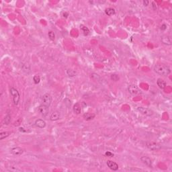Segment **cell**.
I'll use <instances>...</instances> for the list:
<instances>
[{"label": "cell", "instance_id": "obj_24", "mask_svg": "<svg viewBox=\"0 0 172 172\" xmlns=\"http://www.w3.org/2000/svg\"><path fill=\"white\" fill-rule=\"evenodd\" d=\"M33 81L35 84H38L40 81V77L38 75H34L33 77Z\"/></svg>", "mask_w": 172, "mask_h": 172}, {"label": "cell", "instance_id": "obj_21", "mask_svg": "<svg viewBox=\"0 0 172 172\" xmlns=\"http://www.w3.org/2000/svg\"><path fill=\"white\" fill-rule=\"evenodd\" d=\"M81 28L82 30V31L83 32V34H84V35L87 36L90 34V30H89V28H88V27H86V26H85L83 25H81Z\"/></svg>", "mask_w": 172, "mask_h": 172}, {"label": "cell", "instance_id": "obj_22", "mask_svg": "<svg viewBox=\"0 0 172 172\" xmlns=\"http://www.w3.org/2000/svg\"><path fill=\"white\" fill-rule=\"evenodd\" d=\"M48 36H49V38H50V40H55V34L54 32L53 31H50L49 32V33H48Z\"/></svg>", "mask_w": 172, "mask_h": 172}, {"label": "cell", "instance_id": "obj_10", "mask_svg": "<svg viewBox=\"0 0 172 172\" xmlns=\"http://www.w3.org/2000/svg\"><path fill=\"white\" fill-rule=\"evenodd\" d=\"M106 165L112 171H117L118 169V167H119L117 163L114 162V161L111 160H108L107 162H106Z\"/></svg>", "mask_w": 172, "mask_h": 172}, {"label": "cell", "instance_id": "obj_25", "mask_svg": "<svg viewBox=\"0 0 172 172\" xmlns=\"http://www.w3.org/2000/svg\"><path fill=\"white\" fill-rule=\"evenodd\" d=\"M22 122V118H19L16 122H14V126H19Z\"/></svg>", "mask_w": 172, "mask_h": 172}, {"label": "cell", "instance_id": "obj_17", "mask_svg": "<svg viewBox=\"0 0 172 172\" xmlns=\"http://www.w3.org/2000/svg\"><path fill=\"white\" fill-rule=\"evenodd\" d=\"M105 13H106V15H108V16H113L114 14H116V11L114 8H106L105 10Z\"/></svg>", "mask_w": 172, "mask_h": 172}, {"label": "cell", "instance_id": "obj_7", "mask_svg": "<svg viewBox=\"0 0 172 172\" xmlns=\"http://www.w3.org/2000/svg\"><path fill=\"white\" fill-rule=\"evenodd\" d=\"M140 159H141V161H142L143 164H145L148 167H153L152 160L150 159V158H149V157L142 156L140 158Z\"/></svg>", "mask_w": 172, "mask_h": 172}, {"label": "cell", "instance_id": "obj_27", "mask_svg": "<svg viewBox=\"0 0 172 172\" xmlns=\"http://www.w3.org/2000/svg\"><path fill=\"white\" fill-rule=\"evenodd\" d=\"M167 29V25L166 24H162L161 26V30H165Z\"/></svg>", "mask_w": 172, "mask_h": 172}, {"label": "cell", "instance_id": "obj_6", "mask_svg": "<svg viewBox=\"0 0 172 172\" xmlns=\"http://www.w3.org/2000/svg\"><path fill=\"white\" fill-rule=\"evenodd\" d=\"M53 101V98L52 96L49 94H45L42 97V104L45 105V106H51V103Z\"/></svg>", "mask_w": 172, "mask_h": 172}, {"label": "cell", "instance_id": "obj_18", "mask_svg": "<svg viewBox=\"0 0 172 172\" xmlns=\"http://www.w3.org/2000/svg\"><path fill=\"white\" fill-rule=\"evenodd\" d=\"M66 73H67V75L71 77L76 76V75H77L76 71H75V70H73V69H68L67 70Z\"/></svg>", "mask_w": 172, "mask_h": 172}, {"label": "cell", "instance_id": "obj_16", "mask_svg": "<svg viewBox=\"0 0 172 172\" xmlns=\"http://www.w3.org/2000/svg\"><path fill=\"white\" fill-rule=\"evenodd\" d=\"M73 110L75 114H79L81 112V106L79 103H76L74 104L73 108Z\"/></svg>", "mask_w": 172, "mask_h": 172}, {"label": "cell", "instance_id": "obj_14", "mask_svg": "<svg viewBox=\"0 0 172 172\" xmlns=\"http://www.w3.org/2000/svg\"><path fill=\"white\" fill-rule=\"evenodd\" d=\"M35 125L39 128H44L47 125V123L45 120L42 119H38L35 121Z\"/></svg>", "mask_w": 172, "mask_h": 172}, {"label": "cell", "instance_id": "obj_2", "mask_svg": "<svg viewBox=\"0 0 172 172\" xmlns=\"http://www.w3.org/2000/svg\"><path fill=\"white\" fill-rule=\"evenodd\" d=\"M10 94H11L12 96L13 97V102H14V105L17 106L20 100V93L18 91V90H16V88H10Z\"/></svg>", "mask_w": 172, "mask_h": 172}, {"label": "cell", "instance_id": "obj_31", "mask_svg": "<svg viewBox=\"0 0 172 172\" xmlns=\"http://www.w3.org/2000/svg\"><path fill=\"white\" fill-rule=\"evenodd\" d=\"M19 130H20V131H21V132H22V131H23V132H26V131H24V130L23 128H20V129H19Z\"/></svg>", "mask_w": 172, "mask_h": 172}, {"label": "cell", "instance_id": "obj_26", "mask_svg": "<svg viewBox=\"0 0 172 172\" xmlns=\"http://www.w3.org/2000/svg\"><path fill=\"white\" fill-rule=\"evenodd\" d=\"M105 156L112 157H114V154L110 152V151H106V152L105 153Z\"/></svg>", "mask_w": 172, "mask_h": 172}, {"label": "cell", "instance_id": "obj_20", "mask_svg": "<svg viewBox=\"0 0 172 172\" xmlns=\"http://www.w3.org/2000/svg\"><path fill=\"white\" fill-rule=\"evenodd\" d=\"M10 122H11V116H10V114H7L6 117L4 118V124L6 125H8L10 123Z\"/></svg>", "mask_w": 172, "mask_h": 172}, {"label": "cell", "instance_id": "obj_19", "mask_svg": "<svg viewBox=\"0 0 172 172\" xmlns=\"http://www.w3.org/2000/svg\"><path fill=\"white\" fill-rule=\"evenodd\" d=\"M10 135V132H7V131H5V132H2L0 133V139L1 140H3V139H6L8 137H9Z\"/></svg>", "mask_w": 172, "mask_h": 172}, {"label": "cell", "instance_id": "obj_8", "mask_svg": "<svg viewBox=\"0 0 172 172\" xmlns=\"http://www.w3.org/2000/svg\"><path fill=\"white\" fill-rule=\"evenodd\" d=\"M49 107L45 106V105L42 104L41 105H40L39 107H38V111L40 113V114L44 117L47 116L48 113H49Z\"/></svg>", "mask_w": 172, "mask_h": 172}, {"label": "cell", "instance_id": "obj_3", "mask_svg": "<svg viewBox=\"0 0 172 172\" xmlns=\"http://www.w3.org/2000/svg\"><path fill=\"white\" fill-rule=\"evenodd\" d=\"M146 146L150 150L156 151V150H160L161 149V145L157 143L153 142V141H148L146 143Z\"/></svg>", "mask_w": 172, "mask_h": 172}, {"label": "cell", "instance_id": "obj_29", "mask_svg": "<svg viewBox=\"0 0 172 172\" xmlns=\"http://www.w3.org/2000/svg\"><path fill=\"white\" fill-rule=\"evenodd\" d=\"M157 5L155 3V2H152V7L153 8V10H157Z\"/></svg>", "mask_w": 172, "mask_h": 172}, {"label": "cell", "instance_id": "obj_28", "mask_svg": "<svg viewBox=\"0 0 172 172\" xmlns=\"http://www.w3.org/2000/svg\"><path fill=\"white\" fill-rule=\"evenodd\" d=\"M62 16H63V18H67L69 16V14H68V13H67V12H63V15H62Z\"/></svg>", "mask_w": 172, "mask_h": 172}, {"label": "cell", "instance_id": "obj_9", "mask_svg": "<svg viewBox=\"0 0 172 172\" xmlns=\"http://www.w3.org/2000/svg\"><path fill=\"white\" fill-rule=\"evenodd\" d=\"M161 40L163 44L167 46H171L172 45V40L171 36L168 35H163L161 37Z\"/></svg>", "mask_w": 172, "mask_h": 172}, {"label": "cell", "instance_id": "obj_13", "mask_svg": "<svg viewBox=\"0 0 172 172\" xmlns=\"http://www.w3.org/2000/svg\"><path fill=\"white\" fill-rule=\"evenodd\" d=\"M157 85L161 90H164L167 86V83L165 82V81H164L161 78L157 79Z\"/></svg>", "mask_w": 172, "mask_h": 172}, {"label": "cell", "instance_id": "obj_30", "mask_svg": "<svg viewBox=\"0 0 172 172\" xmlns=\"http://www.w3.org/2000/svg\"><path fill=\"white\" fill-rule=\"evenodd\" d=\"M143 5H144L145 6H149V1H143Z\"/></svg>", "mask_w": 172, "mask_h": 172}, {"label": "cell", "instance_id": "obj_15", "mask_svg": "<svg viewBox=\"0 0 172 172\" xmlns=\"http://www.w3.org/2000/svg\"><path fill=\"white\" fill-rule=\"evenodd\" d=\"M95 116H96V115L94 113H90V112H85V113H84L83 116V118L85 120H87V121L92 120H93L95 118Z\"/></svg>", "mask_w": 172, "mask_h": 172}, {"label": "cell", "instance_id": "obj_12", "mask_svg": "<svg viewBox=\"0 0 172 172\" xmlns=\"http://www.w3.org/2000/svg\"><path fill=\"white\" fill-rule=\"evenodd\" d=\"M11 152H12V154H14V155H21L22 154H23L24 150L23 149H22L21 147H14L11 149Z\"/></svg>", "mask_w": 172, "mask_h": 172}, {"label": "cell", "instance_id": "obj_23", "mask_svg": "<svg viewBox=\"0 0 172 172\" xmlns=\"http://www.w3.org/2000/svg\"><path fill=\"white\" fill-rule=\"evenodd\" d=\"M110 78H111L112 80L114 81H118L120 79L119 76H118V75L117 74H112L111 76H110Z\"/></svg>", "mask_w": 172, "mask_h": 172}, {"label": "cell", "instance_id": "obj_4", "mask_svg": "<svg viewBox=\"0 0 172 172\" xmlns=\"http://www.w3.org/2000/svg\"><path fill=\"white\" fill-rule=\"evenodd\" d=\"M137 109L140 113H141L143 115L147 116H152L153 114V111L152 110L148 108L139 106V107L137 108Z\"/></svg>", "mask_w": 172, "mask_h": 172}, {"label": "cell", "instance_id": "obj_1", "mask_svg": "<svg viewBox=\"0 0 172 172\" xmlns=\"http://www.w3.org/2000/svg\"><path fill=\"white\" fill-rule=\"evenodd\" d=\"M155 72L157 74L163 75V76H167L171 73V69L167 65L164 64H157L154 67Z\"/></svg>", "mask_w": 172, "mask_h": 172}, {"label": "cell", "instance_id": "obj_5", "mask_svg": "<svg viewBox=\"0 0 172 172\" xmlns=\"http://www.w3.org/2000/svg\"><path fill=\"white\" fill-rule=\"evenodd\" d=\"M128 92L132 95L137 96L141 94V91L139 90V88L135 85H130L128 87Z\"/></svg>", "mask_w": 172, "mask_h": 172}, {"label": "cell", "instance_id": "obj_11", "mask_svg": "<svg viewBox=\"0 0 172 172\" xmlns=\"http://www.w3.org/2000/svg\"><path fill=\"white\" fill-rule=\"evenodd\" d=\"M61 117V114L59 111H54L50 116V120L51 121H57Z\"/></svg>", "mask_w": 172, "mask_h": 172}]
</instances>
